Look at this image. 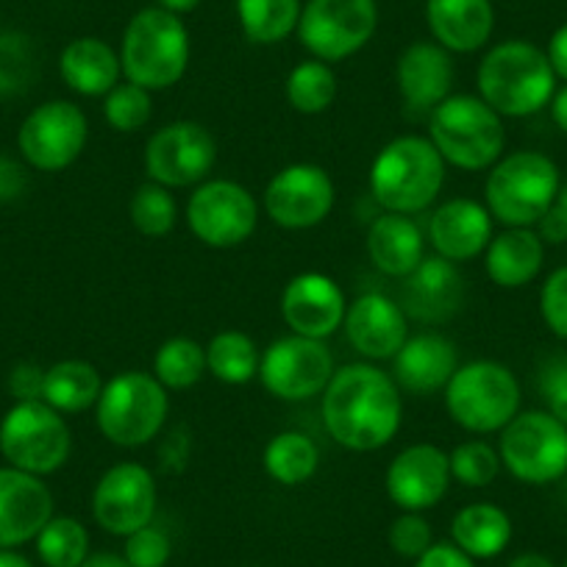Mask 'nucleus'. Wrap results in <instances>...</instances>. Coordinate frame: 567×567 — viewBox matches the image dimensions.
Listing matches in <instances>:
<instances>
[{
  "label": "nucleus",
  "mask_w": 567,
  "mask_h": 567,
  "mask_svg": "<svg viewBox=\"0 0 567 567\" xmlns=\"http://www.w3.org/2000/svg\"><path fill=\"white\" fill-rule=\"evenodd\" d=\"M323 425L340 449L370 454L395 440L403 401L395 379L373 362L342 364L323 390Z\"/></svg>",
  "instance_id": "f257e3e1"
},
{
  "label": "nucleus",
  "mask_w": 567,
  "mask_h": 567,
  "mask_svg": "<svg viewBox=\"0 0 567 567\" xmlns=\"http://www.w3.org/2000/svg\"><path fill=\"white\" fill-rule=\"evenodd\" d=\"M70 451L68 420L45 401H18L0 420V454L18 471L45 478L68 465Z\"/></svg>",
  "instance_id": "1a4fd4ad"
},
{
  "label": "nucleus",
  "mask_w": 567,
  "mask_h": 567,
  "mask_svg": "<svg viewBox=\"0 0 567 567\" xmlns=\"http://www.w3.org/2000/svg\"><path fill=\"white\" fill-rule=\"evenodd\" d=\"M451 482L449 454L432 443L403 449L384 473L386 498L401 512L432 509L449 495Z\"/></svg>",
  "instance_id": "a211bd4d"
},
{
  "label": "nucleus",
  "mask_w": 567,
  "mask_h": 567,
  "mask_svg": "<svg viewBox=\"0 0 567 567\" xmlns=\"http://www.w3.org/2000/svg\"><path fill=\"white\" fill-rule=\"evenodd\" d=\"M198 3L200 0H156V7L165 9V12L178 14V18H182V14L195 12V9H198Z\"/></svg>",
  "instance_id": "4d7b16f0"
},
{
  "label": "nucleus",
  "mask_w": 567,
  "mask_h": 567,
  "mask_svg": "<svg viewBox=\"0 0 567 567\" xmlns=\"http://www.w3.org/2000/svg\"><path fill=\"white\" fill-rule=\"evenodd\" d=\"M443 392L451 420L471 434H498L520 412V381L493 359L460 364Z\"/></svg>",
  "instance_id": "6e6552de"
},
{
  "label": "nucleus",
  "mask_w": 567,
  "mask_h": 567,
  "mask_svg": "<svg viewBox=\"0 0 567 567\" xmlns=\"http://www.w3.org/2000/svg\"><path fill=\"white\" fill-rule=\"evenodd\" d=\"M171 395L145 370H123L103 384L95 403L97 432L117 449H142L162 434Z\"/></svg>",
  "instance_id": "0eeeda50"
},
{
  "label": "nucleus",
  "mask_w": 567,
  "mask_h": 567,
  "mask_svg": "<svg viewBox=\"0 0 567 567\" xmlns=\"http://www.w3.org/2000/svg\"><path fill=\"white\" fill-rule=\"evenodd\" d=\"M412 567H476V559L456 548L454 543H434Z\"/></svg>",
  "instance_id": "09e8293b"
},
{
  "label": "nucleus",
  "mask_w": 567,
  "mask_h": 567,
  "mask_svg": "<svg viewBox=\"0 0 567 567\" xmlns=\"http://www.w3.org/2000/svg\"><path fill=\"white\" fill-rule=\"evenodd\" d=\"M103 117L117 134H134L154 117V92L142 90L131 81L117 84L103 97Z\"/></svg>",
  "instance_id": "ea45409f"
},
{
  "label": "nucleus",
  "mask_w": 567,
  "mask_h": 567,
  "mask_svg": "<svg viewBox=\"0 0 567 567\" xmlns=\"http://www.w3.org/2000/svg\"><path fill=\"white\" fill-rule=\"evenodd\" d=\"M34 543L45 567H81L90 559V532L75 517L53 515Z\"/></svg>",
  "instance_id": "e433bc0d"
},
{
  "label": "nucleus",
  "mask_w": 567,
  "mask_h": 567,
  "mask_svg": "<svg viewBox=\"0 0 567 567\" xmlns=\"http://www.w3.org/2000/svg\"><path fill=\"white\" fill-rule=\"evenodd\" d=\"M554 209L559 212V215L565 217V223H567V184H561V187H559V195H556Z\"/></svg>",
  "instance_id": "bf43d9fd"
},
{
  "label": "nucleus",
  "mask_w": 567,
  "mask_h": 567,
  "mask_svg": "<svg viewBox=\"0 0 567 567\" xmlns=\"http://www.w3.org/2000/svg\"><path fill=\"white\" fill-rule=\"evenodd\" d=\"M128 217L142 237H167L178 223V204L173 198V189L162 187L156 182H145L131 195Z\"/></svg>",
  "instance_id": "58836bf2"
},
{
  "label": "nucleus",
  "mask_w": 567,
  "mask_h": 567,
  "mask_svg": "<svg viewBox=\"0 0 567 567\" xmlns=\"http://www.w3.org/2000/svg\"><path fill=\"white\" fill-rule=\"evenodd\" d=\"M537 386L545 401V412H550L567 425V357L548 359L539 368Z\"/></svg>",
  "instance_id": "a18cd8bd"
},
{
  "label": "nucleus",
  "mask_w": 567,
  "mask_h": 567,
  "mask_svg": "<svg viewBox=\"0 0 567 567\" xmlns=\"http://www.w3.org/2000/svg\"><path fill=\"white\" fill-rule=\"evenodd\" d=\"M445 167L429 136H395L370 165V195L384 212L414 217L440 198Z\"/></svg>",
  "instance_id": "7ed1b4c3"
},
{
  "label": "nucleus",
  "mask_w": 567,
  "mask_h": 567,
  "mask_svg": "<svg viewBox=\"0 0 567 567\" xmlns=\"http://www.w3.org/2000/svg\"><path fill=\"white\" fill-rule=\"evenodd\" d=\"M284 92H287V101L296 112L323 114L329 112L337 97V75L331 64L320 62V59H307V62L296 64L292 73L287 75Z\"/></svg>",
  "instance_id": "c9c22d12"
},
{
  "label": "nucleus",
  "mask_w": 567,
  "mask_h": 567,
  "mask_svg": "<svg viewBox=\"0 0 567 567\" xmlns=\"http://www.w3.org/2000/svg\"><path fill=\"white\" fill-rule=\"evenodd\" d=\"M348 342L368 362H386L409 340V318L398 301L384 292H364L346 312Z\"/></svg>",
  "instance_id": "4be33fe9"
},
{
  "label": "nucleus",
  "mask_w": 567,
  "mask_h": 567,
  "mask_svg": "<svg viewBox=\"0 0 567 567\" xmlns=\"http://www.w3.org/2000/svg\"><path fill=\"white\" fill-rule=\"evenodd\" d=\"M206 373V348L189 337H171L154 357V375L167 392H182L198 384Z\"/></svg>",
  "instance_id": "f704fd0d"
},
{
  "label": "nucleus",
  "mask_w": 567,
  "mask_h": 567,
  "mask_svg": "<svg viewBox=\"0 0 567 567\" xmlns=\"http://www.w3.org/2000/svg\"><path fill=\"white\" fill-rule=\"evenodd\" d=\"M561 567H567V561H565V565H561Z\"/></svg>",
  "instance_id": "052dcab7"
},
{
  "label": "nucleus",
  "mask_w": 567,
  "mask_h": 567,
  "mask_svg": "<svg viewBox=\"0 0 567 567\" xmlns=\"http://www.w3.org/2000/svg\"><path fill=\"white\" fill-rule=\"evenodd\" d=\"M348 301L340 284L326 272H298L281 292V318L292 334L329 340L346 323Z\"/></svg>",
  "instance_id": "6ab92c4d"
},
{
  "label": "nucleus",
  "mask_w": 567,
  "mask_h": 567,
  "mask_svg": "<svg viewBox=\"0 0 567 567\" xmlns=\"http://www.w3.org/2000/svg\"><path fill=\"white\" fill-rule=\"evenodd\" d=\"M534 228H537V234L543 237V243H550V245L567 243V223H565V217L554 209V206L545 212V217Z\"/></svg>",
  "instance_id": "603ef678"
},
{
  "label": "nucleus",
  "mask_w": 567,
  "mask_h": 567,
  "mask_svg": "<svg viewBox=\"0 0 567 567\" xmlns=\"http://www.w3.org/2000/svg\"><path fill=\"white\" fill-rule=\"evenodd\" d=\"M364 248H368V259L375 270L384 272L386 278L403 281L425 259V234L414 217L381 212L370 223Z\"/></svg>",
  "instance_id": "bb28decb"
},
{
  "label": "nucleus",
  "mask_w": 567,
  "mask_h": 567,
  "mask_svg": "<svg viewBox=\"0 0 567 567\" xmlns=\"http://www.w3.org/2000/svg\"><path fill=\"white\" fill-rule=\"evenodd\" d=\"M409 320L423 326L449 323L465 307V278L454 261L443 256H425L417 270L403 278L401 301Z\"/></svg>",
  "instance_id": "aec40b11"
},
{
  "label": "nucleus",
  "mask_w": 567,
  "mask_h": 567,
  "mask_svg": "<svg viewBox=\"0 0 567 567\" xmlns=\"http://www.w3.org/2000/svg\"><path fill=\"white\" fill-rule=\"evenodd\" d=\"M451 460V478L471 489L489 487L501 473V456L498 449H493L484 440H467V443L456 445L449 454Z\"/></svg>",
  "instance_id": "a19ab883"
},
{
  "label": "nucleus",
  "mask_w": 567,
  "mask_h": 567,
  "mask_svg": "<svg viewBox=\"0 0 567 567\" xmlns=\"http://www.w3.org/2000/svg\"><path fill=\"white\" fill-rule=\"evenodd\" d=\"M498 456L517 482H559L567 473V425L545 409L517 412L498 432Z\"/></svg>",
  "instance_id": "9d476101"
},
{
  "label": "nucleus",
  "mask_w": 567,
  "mask_h": 567,
  "mask_svg": "<svg viewBox=\"0 0 567 567\" xmlns=\"http://www.w3.org/2000/svg\"><path fill=\"white\" fill-rule=\"evenodd\" d=\"M548 53L526 40H506L489 48L476 70V90L501 117H532L556 92Z\"/></svg>",
  "instance_id": "f03ea898"
},
{
  "label": "nucleus",
  "mask_w": 567,
  "mask_h": 567,
  "mask_svg": "<svg viewBox=\"0 0 567 567\" xmlns=\"http://www.w3.org/2000/svg\"><path fill=\"white\" fill-rule=\"evenodd\" d=\"M550 117H554L556 128L561 131V134H567V84L556 86L554 97H550Z\"/></svg>",
  "instance_id": "864d4df0"
},
{
  "label": "nucleus",
  "mask_w": 567,
  "mask_h": 567,
  "mask_svg": "<svg viewBox=\"0 0 567 567\" xmlns=\"http://www.w3.org/2000/svg\"><path fill=\"white\" fill-rule=\"evenodd\" d=\"M0 567H34L25 556L14 554V550H0Z\"/></svg>",
  "instance_id": "13d9d810"
},
{
  "label": "nucleus",
  "mask_w": 567,
  "mask_h": 567,
  "mask_svg": "<svg viewBox=\"0 0 567 567\" xmlns=\"http://www.w3.org/2000/svg\"><path fill=\"white\" fill-rule=\"evenodd\" d=\"M117 53L125 81L148 92H162L184 79L193 45L178 14L145 7L125 25Z\"/></svg>",
  "instance_id": "20e7f679"
},
{
  "label": "nucleus",
  "mask_w": 567,
  "mask_h": 567,
  "mask_svg": "<svg viewBox=\"0 0 567 567\" xmlns=\"http://www.w3.org/2000/svg\"><path fill=\"white\" fill-rule=\"evenodd\" d=\"M29 187V173L25 165L9 159V156H0V204H12Z\"/></svg>",
  "instance_id": "8fccbe9b"
},
{
  "label": "nucleus",
  "mask_w": 567,
  "mask_h": 567,
  "mask_svg": "<svg viewBox=\"0 0 567 567\" xmlns=\"http://www.w3.org/2000/svg\"><path fill=\"white\" fill-rule=\"evenodd\" d=\"M123 539V556L131 567H167L173 556L171 537L162 528H156L154 523Z\"/></svg>",
  "instance_id": "37998d69"
},
{
  "label": "nucleus",
  "mask_w": 567,
  "mask_h": 567,
  "mask_svg": "<svg viewBox=\"0 0 567 567\" xmlns=\"http://www.w3.org/2000/svg\"><path fill=\"white\" fill-rule=\"evenodd\" d=\"M40 53L23 31H0V97H18L34 86Z\"/></svg>",
  "instance_id": "4c0bfd02"
},
{
  "label": "nucleus",
  "mask_w": 567,
  "mask_h": 567,
  "mask_svg": "<svg viewBox=\"0 0 567 567\" xmlns=\"http://www.w3.org/2000/svg\"><path fill=\"white\" fill-rule=\"evenodd\" d=\"M559 187V167L550 156L539 151H515L489 167L484 206L504 228H534L556 204Z\"/></svg>",
  "instance_id": "39448f33"
},
{
  "label": "nucleus",
  "mask_w": 567,
  "mask_h": 567,
  "mask_svg": "<svg viewBox=\"0 0 567 567\" xmlns=\"http://www.w3.org/2000/svg\"><path fill=\"white\" fill-rule=\"evenodd\" d=\"M460 370V351L440 331H417L409 334L401 351L392 357V379L398 390L412 395H434L445 390Z\"/></svg>",
  "instance_id": "393cba45"
},
{
  "label": "nucleus",
  "mask_w": 567,
  "mask_h": 567,
  "mask_svg": "<svg viewBox=\"0 0 567 567\" xmlns=\"http://www.w3.org/2000/svg\"><path fill=\"white\" fill-rule=\"evenodd\" d=\"M429 140L445 165L467 173L489 171L504 156V117L478 95H449L429 112Z\"/></svg>",
  "instance_id": "423d86ee"
},
{
  "label": "nucleus",
  "mask_w": 567,
  "mask_h": 567,
  "mask_svg": "<svg viewBox=\"0 0 567 567\" xmlns=\"http://www.w3.org/2000/svg\"><path fill=\"white\" fill-rule=\"evenodd\" d=\"M334 370V357L326 340L290 334L278 337L261 351L256 379L278 401H309L315 395H323Z\"/></svg>",
  "instance_id": "2eb2a0df"
},
{
  "label": "nucleus",
  "mask_w": 567,
  "mask_h": 567,
  "mask_svg": "<svg viewBox=\"0 0 567 567\" xmlns=\"http://www.w3.org/2000/svg\"><path fill=\"white\" fill-rule=\"evenodd\" d=\"M265 473L281 487H298L318 473L320 449L301 432H281L261 451Z\"/></svg>",
  "instance_id": "2f4dec72"
},
{
  "label": "nucleus",
  "mask_w": 567,
  "mask_h": 567,
  "mask_svg": "<svg viewBox=\"0 0 567 567\" xmlns=\"http://www.w3.org/2000/svg\"><path fill=\"white\" fill-rule=\"evenodd\" d=\"M259 346L245 331H217L209 340V346H206V373H212L223 384H248V381L259 375Z\"/></svg>",
  "instance_id": "473e14b6"
},
{
  "label": "nucleus",
  "mask_w": 567,
  "mask_h": 567,
  "mask_svg": "<svg viewBox=\"0 0 567 567\" xmlns=\"http://www.w3.org/2000/svg\"><path fill=\"white\" fill-rule=\"evenodd\" d=\"M142 165L148 182L167 189H195L215 171L217 142L206 125L195 120H176L151 134Z\"/></svg>",
  "instance_id": "ddd939ff"
},
{
  "label": "nucleus",
  "mask_w": 567,
  "mask_h": 567,
  "mask_svg": "<svg viewBox=\"0 0 567 567\" xmlns=\"http://www.w3.org/2000/svg\"><path fill=\"white\" fill-rule=\"evenodd\" d=\"M187 228L206 248L228 250L254 237L259 226V200L231 178H206L187 200Z\"/></svg>",
  "instance_id": "f8f14e48"
},
{
  "label": "nucleus",
  "mask_w": 567,
  "mask_h": 567,
  "mask_svg": "<svg viewBox=\"0 0 567 567\" xmlns=\"http://www.w3.org/2000/svg\"><path fill=\"white\" fill-rule=\"evenodd\" d=\"M0 31H3V29H0Z\"/></svg>",
  "instance_id": "680f3d73"
},
{
  "label": "nucleus",
  "mask_w": 567,
  "mask_h": 567,
  "mask_svg": "<svg viewBox=\"0 0 567 567\" xmlns=\"http://www.w3.org/2000/svg\"><path fill=\"white\" fill-rule=\"evenodd\" d=\"M53 517V495L34 473L0 467V550L37 539Z\"/></svg>",
  "instance_id": "412c9836"
},
{
  "label": "nucleus",
  "mask_w": 567,
  "mask_h": 567,
  "mask_svg": "<svg viewBox=\"0 0 567 567\" xmlns=\"http://www.w3.org/2000/svg\"><path fill=\"white\" fill-rule=\"evenodd\" d=\"M379 29L375 0H307L298 20V40L326 64L357 56Z\"/></svg>",
  "instance_id": "9b49d317"
},
{
  "label": "nucleus",
  "mask_w": 567,
  "mask_h": 567,
  "mask_svg": "<svg viewBox=\"0 0 567 567\" xmlns=\"http://www.w3.org/2000/svg\"><path fill=\"white\" fill-rule=\"evenodd\" d=\"M451 543L471 559H495L512 543V517L489 501L462 506L451 520Z\"/></svg>",
  "instance_id": "c756f323"
},
{
  "label": "nucleus",
  "mask_w": 567,
  "mask_h": 567,
  "mask_svg": "<svg viewBox=\"0 0 567 567\" xmlns=\"http://www.w3.org/2000/svg\"><path fill=\"white\" fill-rule=\"evenodd\" d=\"M301 0H237V20L254 45H278L298 31Z\"/></svg>",
  "instance_id": "72a5a7b5"
},
{
  "label": "nucleus",
  "mask_w": 567,
  "mask_h": 567,
  "mask_svg": "<svg viewBox=\"0 0 567 567\" xmlns=\"http://www.w3.org/2000/svg\"><path fill=\"white\" fill-rule=\"evenodd\" d=\"M81 567H131L123 554H90Z\"/></svg>",
  "instance_id": "6e6d98bb"
},
{
  "label": "nucleus",
  "mask_w": 567,
  "mask_h": 567,
  "mask_svg": "<svg viewBox=\"0 0 567 567\" xmlns=\"http://www.w3.org/2000/svg\"><path fill=\"white\" fill-rule=\"evenodd\" d=\"M62 81L84 97H106L120 84V53L97 37H79L68 42L59 56Z\"/></svg>",
  "instance_id": "c85d7f7f"
},
{
  "label": "nucleus",
  "mask_w": 567,
  "mask_h": 567,
  "mask_svg": "<svg viewBox=\"0 0 567 567\" xmlns=\"http://www.w3.org/2000/svg\"><path fill=\"white\" fill-rule=\"evenodd\" d=\"M156 478L140 462H117L92 489V517L103 532L128 537L151 526L156 515Z\"/></svg>",
  "instance_id": "dca6fc26"
},
{
  "label": "nucleus",
  "mask_w": 567,
  "mask_h": 567,
  "mask_svg": "<svg viewBox=\"0 0 567 567\" xmlns=\"http://www.w3.org/2000/svg\"><path fill=\"white\" fill-rule=\"evenodd\" d=\"M545 53H548V62H550V68H554L556 79L565 81L567 84V23L559 25V29L554 31V37H550Z\"/></svg>",
  "instance_id": "3c124183"
},
{
  "label": "nucleus",
  "mask_w": 567,
  "mask_h": 567,
  "mask_svg": "<svg viewBox=\"0 0 567 567\" xmlns=\"http://www.w3.org/2000/svg\"><path fill=\"white\" fill-rule=\"evenodd\" d=\"M189 454H193V437H189L187 425H176L167 437L162 440L159 449V467L167 476H178L187 467Z\"/></svg>",
  "instance_id": "49530a36"
},
{
  "label": "nucleus",
  "mask_w": 567,
  "mask_h": 567,
  "mask_svg": "<svg viewBox=\"0 0 567 567\" xmlns=\"http://www.w3.org/2000/svg\"><path fill=\"white\" fill-rule=\"evenodd\" d=\"M90 123L79 103L45 101L31 109L18 131V148L25 165L40 173L68 171L84 154Z\"/></svg>",
  "instance_id": "4468645a"
},
{
  "label": "nucleus",
  "mask_w": 567,
  "mask_h": 567,
  "mask_svg": "<svg viewBox=\"0 0 567 567\" xmlns=\"http://www.w3.org/2000/svg\"><path fill=\"white\" fill-rule=\"evenodd\" d=\"M539 315L550 334L567 340V265L556 267L539 290Z\"/></svg>",
  "instance_id": "c03bdc74"
},
{
  "label": "nucleus",
  "mask_w": 567,
  "mask_h": 567,
  "mask_svg": "<svg viewBox=\"0 0 567 567\" xmlns=\"http://www.w3.org/2000/svg\"><path fill=\"white\" fill-rule=\"evenodd\" d=\"M337 200L334 182L329 173L312 162H298V165L284 167L267 182L265 215L287 231H307L320 226L331 215Z\"/></svg>",
  "instance_id": "f3484780"
},
{
  "label": "nucleus",
  "mask_w": 567,
  "mask_h": 567,
  "mask_svg": "<svg viewBox=\"0 0 567 567\" xmlns=\"http://www.w3.org/2000/svg\"><path fill=\"white\" fill-rule=\"evenodd\" d=\"M14 403L18 401H42V386H45V368L34 362H18L7 381Z\"/></svg>",
  "instance_id": "de8ad7c7"
},
{
  "label": "nucleus",
  "mask_w": 567,
  "mask_h": 567,
  "mask_svg": "<svg viewBox=\"0 0 567 567\" xmlns=\"http://www.w3.org/2000/svg\"><path fill=\"white\" fill-rule=\"evenodd\" d=\"M545 265V243L537 228H504L493 234L484 250L489 281L504 290H520L539 276Z\"/></svg>",
  "instance_id": "cd10ccee"
},
{
  "label": "nucleus",
  "mask_w": 567,
  "mask_h": 567,
  "mask_svg": "<svg viewBox=\"0 0 567 567\" xmlns=\"http://www.w3.org/2000/svg\"><path fill=\"white\" fill-rule=\"evenodd\" d=\"M506 567H556V565L545 554H537V550H526V554H517L515 559H512Z\"/></svg>",
  "instance_id": "5fc2aeb1"
},
{
  "label": "nucleus",
  "mask_w": 567,
  "mask_h": 567,
  "mask_svg": "<svg viewBox=\"0 0 567 567\" xmlns=\"http://www.w3.org/2000/svg\"><path fill=\"white\" fill-rule=\"evenodd\" d=\"M425 23L445 51L476 53L493 37V0H425Z\"/></svg>",
  "instance_id": "a878e982"
},
{
  "label": "nucleus",
  "mask_w": 567,
  "mask_h": 567,
  "mask_svg": "<svg viewBox=\"0 0 567 567\" xmlns=\"http://www.w3.org/2000/svg\"><path fill=\"white\" fill-rule=\"evenodd\" d=\"M454 59L434 40H417L403 48L395 64L398 92L409 112H417L429 117L434 106L445 101L454 90Z\"/></svg>",
  "instance_id": "5701e85b"
},
{
  "label": "nucleus",
  "mask_w": 567,
  "mask_h": 567,
  "mask_svg": "<svg viewBox=\"0 0 567 567\" xmlns=\"http://www.w3.org/2000/svg\"><path fill=\"white\" fill-rule=\"evenodd\" d=\"M386 539H390V548L395 550L398 556L414 561L434 545L432 523L425 520L423 512H401V515L390 523Z\"/></svg>",
  "instance_id": "79ce46f5"
},
{
  "label": "nucleus",
  "mask_w": 567,
  "mask_h": 567,
  "mask_svg": "<svg viewBox=\"0 0 567 567\" xmlns=\"http://www.w3.org/2000/svg\"><path fill=\"white\" fill-rule=\"evenodd\" d=\"M101 370L84 359H62V362L45 368V386L42 401L62 414L86 412L97 403L103 390Z\"/></svg>",
  "instance_id": "7c9ffc66"
},
{
  "label": "nucleus",
  "mask_w": 567,
  "mask_h": 567,
  "mask_svg": "<svg viewBox=\"0 0 567 567\" xmlns=\"http://www.w3.org/2000/svg\"><path fill=\"white\" fill-rule=\"evenodd\" d=\"M425 239L432 243L434 254L454 261V265L478 259L487 250L489 239H493V215H489L482 200H443L429 217Z\"/></svg>",
  "instance_id": "b1692460"
}]
</instances>
